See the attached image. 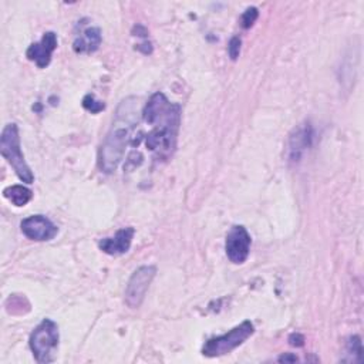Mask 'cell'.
<instances>
[{
    "label": "cell",
    "instance_id": "cell-19",
    "mask_svg": "<svg viewBox=\"0 0 364 364\" xmlns=\"http://www.w3.org/2000/svg\"><path fill=\"white\" fill-rule=\"evenodd\" d=\"M277 361H279V363H296V361H297V357H296L294 354H291V353H286V354L280 355V357L277 358Z\"/></svg>",
    "mask_w": 364,
    "mask_h": 364
},
{
    "label": "cell",
    "instance_id": "cell-8",
    "mask_svg": "<svg viewBox=\"0 0 364 364\" xmlns=\"http://www.w3.org/2000/svg\"><path fill=\"white\" fill-rule=\"evenodd\" d=\"M21 232L36 242H47L57 236L58 228L44 215H31L21 220Z\"/></svg>",
    "mask_w": 364,
    "mask_h": 364
},
{
    "label": "cell",
    "instance_id": "cell-15",
    "mask_svg": "<svg viewBox=\"0 0 364 364\" xmlns=\"http://www.w3.org/2000/svg\"><path fill=\"white\" fill-rule=\"evenodd\" d=\"M82 107H84L87 111L92 112V114H97V112H100V111H102V109L105 108V104H104L102 101L95 100L94 94H87V95L82 98Z\"/></svg>",
    "mask_w": 364,
    "mask_h": 364
},
{
    "label": "cell",
    "instance_id": "cell-5",
    "mask_svg": "<svg viewBox=\"0 0 364 364\" xmlns=\"http://www.w3.org/2000/svg\"><path fill=\"white\" fill-rule=\"evenodd\" d=\"M253 333H255L253 323L249 320H245L240 324L230 328L228 333L206 340L202 347V354L209 358L229 354L236 347L242 346Z\"/></svg>",
    "mask_w": 364,
    "mask_h": 364
},
{
    "label": "cell",
    "instance_id": "cell-3",
    "mask_svg": "<svg viewBox=\"0 0 364 364\" xmlns=\"http://www.w3.org/2000/svg\"><path fill=\"white\" fill-rule=\"evenodd\" d=\"M0 154L9 162V165L14 169L20 181L26 183H33L34 173L24 159L21 145H20L17 124L10 122L4 125L0 136Z\"/></svg>",
    "mask_w": 364,
    "mask_h": 364
},
{
    "label": "cell",
    "instance_id": "cell-14",
    "mask_svg": "<svg viewBox=\"0 0 364 364\" xmlns=\"http://www.w3.org/2000/svg\"><path fill=\"white\" fill-rule=\"evenodd\" d=\"M346 350H347V354L350 355V358H347V361H353V363L363 361V344H361V338L358 336H351L347 340Z\"/></svg>",
    "mask_w": 364,
    "mask_h": 364
},
{
    "label": "cell",
    "instance_id": "cell-7",
    "mask_svg": "<svg viewBox=\"0 0 364 364\" xmlns=\"http://www.w3.org/2000/svg\"><path fill=\"white\" fill-rule=\"evenodd\" d=\"M252 237L245 226L235 225L229 229L225 240V250L228 259L235 264H242L249 256Z\"/></svg>",
    "mask_w": 364,
    "mask_h": 364
},
{
    "label": "cell",
    "instance_id": "cell-12",
    "mask_svg": "<svg viewBox=\"0 0 364 364\" xmlns=\"http://www.w3.org/2000/svg\"><path fill=\"white\" fill-rule=\"evenodd\" d=\"M310 127H299L290 136V159L299 161L301 152L309 146L310 142Z\"/></svg>",
    "mask_w": 364,
    "mask_h": 364
},
{
    "label": "cell",
    "instance_id": "cell-11",
    "mask_svg": "<svg viewBox=\"0 0 364 364\" xmlns=\"http://www.w3.org/2000/svg\"><path fill=\"white\" fill-rule=\"evenodd\" d=\"M101 40V30L98 27H88L75 38L73 48L75 53H94L98 50Z\"/></svg>",
    "mask_w": 364,
    "mask_h": 364
},
{
    "label": "cell",
    "instance_id": "cell-13",
    "mask_svg": "<svg viewBox=\"0 0 364 364\" xmlns=\"http://www.w3.org/2000/svg\"><path fill=\"white\" fill-rule=\"evenodd\" d=\"M3 196L9 199L14 206H24L31 200L33 192L24 185H11L3 191Z\"/></svg>",
    "mask_w": 364,
    "mask_h": 364
},
{
    "label": "cell",
    "instance_id": "cell-4",
    "mask_svg": "<svg viewBox=\"0 0 364 364\" xmlns=\"http://www.w3.org/2000/svg\"><path fill=\"white\" fill-rule=\"evenodd\" d=\"M60 333L58 326L51 318H44L30 334V348L37 363L46 364L55 360Z\"/></svg>",
    "mask_w": 364,
    "mask_h": 364
},
{
    "label": "cell",
    "instance_id": "cell-10",
    "mask_svg": "<svg viewBox=\"0 0 364 364\" xmlns=\"http://www.w3.org/2000/svg\"><path fill=\"white\" fill-rule=\"evenodd\" d=\"M135 235V229L128 226L117 230V233L111 237H104L98 242V247L111 256H119L129 250L132 239Z\"/></svg>",
    "mask_w": 364,
    "mask_h": 364
},
{
    "label": "cell",
    "instance_id": "cell-16",
    "mask_svg": "<svg viewBox=\"0 0 364 364\" xmlns=\"http://www.w3.org/2000/svg\"><path fill=\"white\" fill-rule=\"evenodd\" d=\"M257 17H259L257 9L256 7H247L243 11V14L240 16V26L243 28H250L255 24V21L257 20Z\"/></svg>",
    "mask_w": 364,
    "mask_h": 364
},
{
    "label": "cell",
    "instance_id": "cell-6",
    "mask_svg": "<svg viewBox=\"0 0 364 364\" xmlns=\"http://www.w3.org/2000/svg\"><path fill=\"white\" fill-rule=\"evenodd\" d=\"M156 274L155 266H141L138 267L129 277L127 287H125V304L131 309H138L149 289L152 279Z\"/></svg>",
    "mask_w": 364,
    "mask_h": 364
},
{
    "label": "cell",
    "instance_id": "cell-17",
    "mask_svg": "<svg viewBox=\"0 0 364 364\" xmlns=\"http://www.w3.org/2000/svg\"><path fill=\"white\" fill-rule=\"evenodd\" d=\"M240 46H242L240 37L233 36V37L229 40V43H228V54H229V57H230L232 60H236V58L239 57V54H240Z\"/></svg>",
    "mask_w": 364,
    "mask_h": 364
},
{
    "label": "cell",
    "instance_id": "cell-1",
    "mask_svg": "<svg viewBox=\"0 0 364 364\" xmlns=\"http://www.w3.org/2000/svg\"><path fill=\"white\" fill-rule=\"evenodd\" d=\"M144 121L151 125L145 135V146L158 158L166 159L176 146L181 125V105L171 102L165 94L155 92L142 109Z\"/></svg>",
    "mask_w": 364,
    "mask_h": 364
},
{
    "label": "cell",
    "instance_id": "cell-2",
    "mask_svg": "<svg viewBox=\"0 0 364 364\" xmlns=\"http://www.w3.org/2000/svg\"><path fill=\"white\" fill-rule=\"evenodd\" d=\"M138 122V100L128 97L121 101L112 125L98 151V166L105 173H112L124 158L131 142V132Z\"/></svg>",
    "mask_w": 364,
    "mask_h": 364
},
{
    "label": "cell",
    "instance_id": "cell-18",
    "mask_svg": "<svg viewBox=\"0 0 364 364\" xmlns=\"http://www.w3.org/2000/svg\"><path fill=\"white\" fill-rule=\"evenodd\" d=\"M289 343L291 346H296V347H301L304 344V337L299 333H293L290 337H289Z\"/></svg>",
    "mask_w": 364,
    "mask_h": 364
},
{
    "label": "cell",
    "instance_id": "cell-9",
    "mask_svg": "<svg viewBox=\"0 0 364 364\" xmlns=\"http://www.w3.org/2000/svg\"><path fill=\"white\" fill-rule=\"evenodd\" d=\"M57 34L54 31H47L38 43L28 46L26 55L30 61H34L38 68H46L51 61V54L57 48Z\"/></svg>",
    "mask_w": 364,
    "mask_h": 364
}]
</instances>
